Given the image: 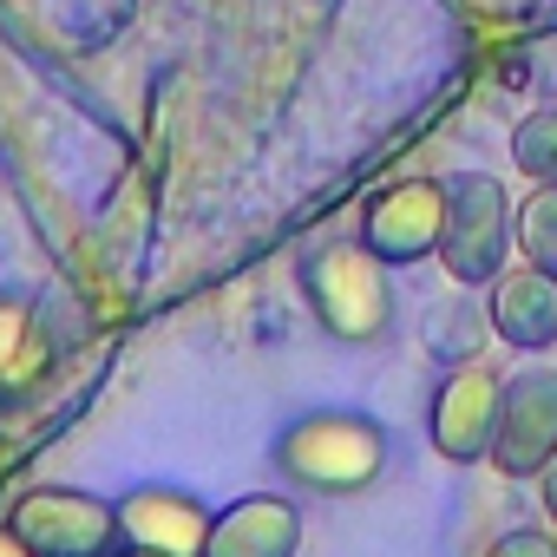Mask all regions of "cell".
I'll use <instances>...</instances> for the list:
<instances>
[{
  "instance_id": "6da1fadb",
  "label": "cell",
  "mask_w": 557,
  "mask_h": 557,
  "mask_svg": "<svg viewBox=\"0 0 557 557\" xmlns=\"http://www.w3.org/2000/svg\"><path fill=\"white\" fill-rule=\"evenodd\" d=\"M387 426L361 407H309L269 440V466L309 498H361L387 472Z\"/></svg>"
},
{
  "instance_id": "7a4b0ae2",
  "label": "cell",
  "mask_w": 557,
  "mask_h": 557,
  "mask_svg": "<svg viewBox=\"0 0 557 557\" xmlns=\"http://www.w3.org/2000/svg\"><path fill=\"white\" fill-rule=\"evenodd\" d=\"M302 302L315 315V329L342 348H381L394 335V269L355 236H335L322 249H309L296 262Z\"/></svg>"
},
{
  "instance_id": "3957f363",
  "label": "cell",
  "mask_w": 557,
  "mask_h": 557,
  "mask_svg": "<svg viewBox=\"0 0 557 557\" xmlns=\"http://www.w3.org/2000/svg\"><path fill=\"white\" fill-rule=\"evenodd\" d=\"M440 269L466 289H485L511 256V197L492 171L446 177V223H440Z\"/></svg>"
},
{
  "instance_id": "277c9868",
  "label": "cell",
  "mask_w": 557,
  "mask_h": 557,
  "mask_svg": "<svg viewBox=\"0 0 557 557\" xmlns=\"http://www.w3.org/2000/svg\"><path fill=\"white\" fill-rule=\"evenodd\" d=\"M8 537L27 557H112L119 550V505L79 485H27L8 505Z\"/></svg>"
},
{
  "instance_id": "5b68a950",
  "label": "cell",
  "mask_w": 557,
  "mask_h": 557,
  "mask_svg": "<svg viewBox=\"0 0 557 557\" xmlns=\"http://www.w3.org/2000/svg\"><path fill=\"white\" fill-rule=\"evenodd\" d=\"M498 394H505V368L492 361H459L433 381L426 400V440L446 466H485L492 453V426H498Z\"/></svg>"
},
{
  "instance_id": "8992f818",
  "label": "cell",
  "mask_w": 557,
  "mask_h": 557,
  "mask_svg": "<svg viewBox=\"0 0 557 557\" xmlns=\"http://www.w3.org/2000/svg\"><path fill=\"white\" fill-rule=\"evenodd\" d=\"M485 466L498 479H544L557 466V368H518L505 381Z\"/></svg>"
},
{
  "instance_id": "52a82bcc",
  "label": "cell",
  "mask_w": 557,
  "mask_h": 557,
  "mask_svg": "<svg viewBox=\"0 0 557 557\" xmlns=\"http://www.w3.org/2000/svg\"><path fill=\"white\" fill-rule=\"evenodd\" d=\"M440 223H446V177H400L361 210V243L387 269H407L440 249Z\"/></svg>"
},
{
  "instance_id": "ba28073f",
  "label": "cell",
  "mask_w": 557,
  "mask_h": 557,
  "mask_svg": "<svg viewBox=\"0 0 557 557\" xmlns=\"http://www.w3.org/2000/svg\"><path fill=\"white\" fill-rule=\"evenodd\" d=\"M112 505H119V544H145L164 557H197L210 537V518H216L190 485H164V479H145V485L119 492Z\"/></svg>"
},
{
  "instance_id": "9c48e42d",
  "label": "cell",
  "mask_w": 557,
  "mask_h": 557,
  "mask_svg": "<svg viewBox=\"0 0 557 557\" xmlns=\"http://www.w3.org/2000/svg\"><path fill=\"white\" fill-rule=\"evenodd\" d=\"M485 322L518 355L557 348V269H544V262H505L485 283Z\"/></svg>"
},
{
  "instance_id": "30bf717a",
  "label": "cell",
  "mask_w": 557,
  "mask_h": 557,
  "mask_svg": "<svg viewBox=\"0 0 557 557\" xmlns=\"http://www.w3.org/2000/svg\"><path fill=\"white\" fill-rule=\"evenodd\" d=\"M197 557H302V511L283 492H243L210 518Z\"/></svg>"
},
{
  "instance_id": "8fae6325",
  "label": "cell",
  "mask_w": 557,
  "mask_h": 557,
  "mask_svg": "<svg viewBox=\"0 0 557 557\" xmlns=\"http://www.w3.org/2000/svg\"><path fill=\"white\" fill-rule=\"evenodd\" d=\"M60 348H53V329L40 315L34 296L21 289H0V407H21L47 387Z\"/></svg>"
},
{
  "instance_id": "7c38bea8",
  "label": "cell",
  "mask_w": 557,
  "mask_h": 557,
  "mask_svg": "<svg viewBox=\"0 0 557 557\" xmlns=\"http://www.w3.org/2000/svg\"><path fill=\"white\" fill-rule=\"evenodd\" d=\"M106 8H132V0H106ZM14 14L27 21V34H40V40H53V47H66V53H79V47H99L112 27L92 14V8H79V0H14Z\"/></svg>"
},
{
  "instance_id": "4fadbf2b",
  "label": "cell",
  "mask_w": 557,
  "mask_h": 557,
  "mask_svg": "<svg viewBox=\"0 0 557 557\" xmlns=\"http://www.w3.org/2000/svg\"><path fill=\"white\" fill-rule=\"evenodd\" d=\"M511 249L557 269V184H531V197L511 203Z\"/></svg>"
},
{
  "instance_id": "5bb4252c",
  "label": "cell",
  "mask_w": 557,
  "mask_h": 557,
  "mask_svg": "<svg viewBox=\"0 0 557 557\" xmlns=\"http://www.w3.org/2000/svg\"><path fill=\"white\" fill-rule=\"evenodd\" d=\"M511 164L531 184H557V106H531L511 125Z\"/></svg>"
},
{
  "instance_id": "9a60e30c",
  "label": "cell",
  "mask_w": 557,
  "mask_h": 557,
  "mask_svg": "<svg viewBox=\"0 0 557 557\" xmlns=\"http://www.w3.org/2000/svg\"><path fill=\"white\" fill-rule=\"evenodd\" d=\"M479 557H557V531H544V524H518V531H498Z\"/></svg>"
},
{
  "instance_id": "2e32d148",
  "label": "cell",
  "mask_w": 557,
  "mask_h": 557,
  "mask_svg": "<svg viewBox=\"0 0 557 557\" xmlns=\"http://www.w3.org/2000/svg\"><path fill=\"white\" fill-rule=\"evenodd\" d=\"M537 492H544V518H550V524H557V466H550V472H544V479H537Z\"/></svg>"
},
{
  "instance_id": "e0dca14e",
  "label": "cell",
  "mask_w": 557,
  "mask_h": 557,
  "mask_svg": "<svg viewBox=\"0 0 557 557\" xmlns=\"http://www.w3.org/2000/svg\"><path fill=\"white\" fill-rule=\"evenodd\" d=\"M112 557H164V550H145V544H119Z\"/></svg>"
},
{
  "instance_id": "ac0fdd59",
  "label": "cell",
  "mask_w": 557,
  "mask_h": 557,
  "mask_svg": "<svg viewBox=\"0 0 557 557\" xmlns=\"http://www.w3.org/2000/svg\"><path fill=\"white\" fill-rule=\"evenodd\" d=\"M0 557H27V550H21V544L8 537V524H0Z\"/></svg>"
}]
</instances>
